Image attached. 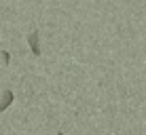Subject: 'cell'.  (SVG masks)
I'll use <instances>...</instances> for the list:
<instances>
[{
	"label": "cell",
	"mask_w": 146,
	"mask_h": 135,
	"mask_svg": "<svg viewBox=\"0 0 146 135\" xmlns=\"http://www.w3.org/2000/svg\"><path fill=\"white\" fill-rule=\"evenodd\" d=\"M28 44H30V51H32L34 55H40V40H38V32H32L28 34Z\"/></svg>",
	"instance_id": "6da1fadb"
},
{
	"label": "cell",
	"mask_w": 146,
	"mask_h": 135,
	"mask_svg": "<svg viewBox=\"0 0 146 135\" xmlns=\"http://www.w3.org/2000/svg\"><path fill=\"white\" fill-rule=\"evenodd\" d=\"M13 99H15L13 91H9V89H7V91L2 93V101H0V112H4V110L11 106V103H13Z\"/></svg>",
	"instance_id": "7a4b0ae2"
},
{
	"label": "cell",
	"mask_w": 146,
	"mask_h": 135,
	"mask_svg": "<svg viewBox=\"0 0 146 135\" xmlns=\"http://www.w3.org/2000/svg\"><path fill=\"white\" fill-rule=\"evenodd\" d=\"M2 59H4V63L9 66V61H11V55H9V51H2Z\"/></svg>",
	"instance_id": "3957f363"
}]
</instances>
